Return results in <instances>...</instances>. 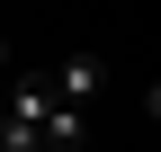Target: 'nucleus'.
<instances>
[{"mask_svg": "<svg viewBox=\"0 0 161 152\" xmlns=\"http://www.w3.org/2000/svg\"><path fill=\"white\" fill-rule=\"evenodd\" d=\"M152 117H161V81H152Z\"/></svg>", "mask_w": 161, "mask_h": 152, "instance_id": "f03ea898", "label": "nucleus"}, {"mask_svg": "<svg viewBox=\"0 0 161 152\" xmlns=\"http://www.w3.org/2000/svg\"><path fill=\"white\" fill-rule=\"evenodd\" d=\"M0 63H9V45H0Z\"/></svg>", "mask_w": 161, "mask_h": 152, "instance_id": "7ed1b4c3", "label": "nucleus"}, {"mask_svg": "<svg viewBox=\"0 0 161 152\" xmlns=\"http://www.w3.org/2000/svg\"><path fill=\"white\" fill-rule=\"evenodd\" d=\"M98 81H108V63H98V54H72V63H54V90H63L72 107H90V99H98Z\"/></svg>", "mask_w": 161, "mask_h": 152, "instance_id": "f257e3e1", "label": "nucleus"}]
</instances>
